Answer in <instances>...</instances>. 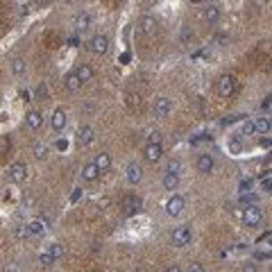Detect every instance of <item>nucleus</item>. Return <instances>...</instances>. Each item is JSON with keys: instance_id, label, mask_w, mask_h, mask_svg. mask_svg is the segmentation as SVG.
Wrapping results in <instances>:
<instances>
[{"instance_id": "nucleus-1", "label": "nucleus", "mask_w": 272, "mask_h": 272, "mask_svg": "<svg viewBox=\"0 0 272 272\" xmlns=\"http://www.w3.org/2000/svg\"><path fill=\"white\" fill-rule=\"evenodd\" d=\"M170 240H172V245H175V247H186V245L193 240V229H190V225L175 227V229H172Z\"/></svg>"}, {"instance_id": "nucleus-2", "label": "nucleus", "mask_w": 272, "mask_h": 272, "mask_svg": "<svg viewBox=\"0 0 272 272\" xmlns=\"http://www.w3.org/2000/svg\"><path fill=\"white\" fill-rule=\"evenodd\" d=\"M236 91V77L234 75H222L218 77L216 82V93L220 95V98H231Z\"/></svg>"}, {"instance_id": "nucleus-3", "label": "nucleus", "mask_w": 272, "mask_h": 272, "mask_svg": "<svg viewBox=\"0 0 272 272\" xmlns=\"http://www.w3.org/2000/svg\"><path fill=\"white\" fill-rule=\"evenodd\" d=\"M86 50L93 54H107L109 52V36L107 34H95L89 39L86 43Z\"/></svg>"}, {"instance_id": "nucleus-4", "label": "nucleus", "mask_w": 272, "mask_h": 272, "mask_svg": "<svg viewBox=\"0 0 272 272\" xmlns=\"http://www.w3.org/2000/svg\"><path fill=\"white\" fill-rule=\"evenodd\" d=\"M125 179L129 186H136L143 181V166H141L139 161H129L125 168Z\"/></svg>"}, {"instance_id": "nucleus-5", "label": "nucleus", "mask_w": 272, "mask_h": 272, "mask_svg": "<svg viewBox=\"0 0 272 272\" xmlns=\"http://www.w3.org/2000/svg\"><path fill=\"white\" fill-rule=\"evenodd\" d=\"M243 222H245V227H256V225H261V222H263V211L256 207V204H249V207H245Z\"/></svg>"}, {"instance_id": "nucleus-6", "label": "nucleus", "mask_w": 272, "mask_h": 272, "mask_svg": "<svg viewBox=\"0 0 272 272\" xmlns=\"http://www.w3.org/2000/svg\"><path fill=\"white\" fill-rule=\"evenodd\" d=\"M7 177H9V181H14V184H23V181L27 179V163H23V161L12 163L9 170H7Z\"/></svg>"}, {"instance_id": "nucleus-7", "label": "nucleus", "mask_w": 272, "mask_h": 272, "mask_svg": "<svg viewBox=\"0 0 272 272\" xmlns=\"http://www.w3.org/2000/svg\"><path fill=\"white\" fill-rule=\"evenodd\" d=\"M141 197L139 195H125V197H122V204H120V209H122V216H134V213H139V209H141Z\"/></svg>"}, {"instance_id": "nucleus-8", "label": "nucleus", "mask_w": 272, "mask_h": 272, "mask_svg": "<svg viewBox=\"0 0 272 272\" xmlns=\"http://www.w3.org/2000/svg\"><path fill=\"white\" fill-rule=\"evenodd\" d=\"M170 111H172V100L166 98V95H161V98H157V100L152 102V113H154V118H166Z\"/></svg>"}, {"instance_id": "nucleus-9", "label": "nucleus", "mask_w": 272, "mask_h": 272, "mask_svg": "<svg viewBox=\"0 0 272 272\" xmlns=\"http://www.w3.org/2000/svg\"><path fill=\"white\" fill-rule=\"evenodd\" d=\"M161 157H163L161 143H148L143 148V159L148 163H159V161H161Z\"/></svg>"}, {"instance_id": "nucleus-10", "label": "nucleus", "mask_w": 272, "mask_h": 272, "mask_svg": "<svg viewBox=\"0 0 272 272\" xmlns=\"http://www.w3.org/2000/svg\"><path fill=\"white\" fill-rule=\"evenodd\" d=\"M195 166H197V172H202V175H209V172H213L216 159H213V154L202 152V154H197V161H195Z\"/></svg>"}, {"instance_id": "nucleus-11", "label": "nucleus", "mask_w": 272, "mask_h": 272, "mask_svg": "<svg viewBox=\"0 0 272 272\" xmlns=\"http://www.w3.org/2000/svg\"><path fill=\"white\" fill-rule=\"evenodd\" d=\"M181 211H184V197L181 195H170V199L166 202V213L170 218H177L181 216Z\"/></svg>"}, {"instance_id": "nucleus-12", "label": "nucleus", "mask_w": 272, "mask_h": 272, "mask_svg": "<svg viewBox=\"0 0 272 272\" xmlns=\"http://www.w3.org/2000/svg\"><path fill=\"white\" fill-rule=\"evenodd\" d=\"M93 139H95L93 127L82 125L80 129H77V145H80V148H86V145H91V143H93Z\"/></svg>"}, {"instance_id": "nucleus-13", "label": "nucleus", "mask_w": 272, "mask_h": 272, "mask_svg": "<svg viewBox=\"0 0 272 272\" xmlns=\"http://www.w3.org/2000/svg\"><path fill=\"white\" fill-rule=\"evenodd\" d=\"M66 122H68L66 111H63L61 107L54 109V111H52V118H50V125H52V129H54V131H63V129H66Z\"/></svg>"}, {"instance_id": "nucleus-14", "label": "nucleus", "mask_w": 272, "mask_h": 272, "mask_svg": "<svg viewBox=\"0 0 272 272\" xmlns=\"http://www.w3.org/2000/svg\"><path fill=\"white\" fill-rule=\"evenodd\" d=\"M218 18H220V7H218L216 3L204 5V7H202V21L211 25V23H216Z\"/></svg>"}, {"instance_id": "nucleus-15", "label": "nucleus", "mask_w": 272, "mask_h": 272, "mask_svg": "<svg viewBox=\"0 0 272 272\" xmlns=\"http://www.w3.org/2000/svg\"><path fill=\"white\" fill-rule=\"evenodd\" d=\"M157 30H159L157 18H152V16H143V18H141V32H143L145 36H154V34H157Z\"/></svg>"}, {"instance_id": "nucleus-16", "label": "nucleus", "mask_w": 272, "mask_h": 272, "mask_svg": "<svg viewBox=\"0 0 272 272\" xmlns=\"http://www.w3.org/2000/svg\"><path fill=\"white\" fill-rule=\"evenodd\" d=\"M82 181H86V184H91V181H95L100 177V170L98 168L93 166V161H89V163H84V166H82Z\"/></svg>"}, {"instance_id": "nucleus-17", "label": "nucleus", "mask_w": 272, "mask_h": 272, "mask_svg": "<svg viewBox=\"0 0 272 272\" xmlns=\"http://www.w3.org/2000/svg\"><path fill=\"white\" fill-rule=\"evenodd\" d=\"M73 27H75V32H86L91 27V16L89 12H80L75 18H73Z\"/></svg>"}, {"instance_id": "nucleus-18", "label": "nucleus", "mask_w": 272, "mask_h": 272, "mask_svg": "<svg viewBox=\"0 0 272 272\" xmlns=\"http://www.w3.org/2000/svg\"><path fill=\"white\" fill-rule=\"evenodd\" d=\"M93 166L98 168L100 172L109 170V168H111V154H109V152H98L93 157Z\"/></svg>"}, {"instance_id": "nucleus-19", "label": "nucleus", "mask_w": 272, "mask_h": 272, "mask_svg": "<svg viewBox=\"0 0 272 272\" xmlns=\"http://www.w3.org/2000/svg\"><path fill=\"white\" fill-rule=\"evenodd\" d=\"M25 122H27V127H30V129H39V127L43 125V113L36 111V109H32V111H27Z\"/></svg>"}, {"instance_id": "nucleus-20", "label": "nucleus", "mask_w": 272, "mask_h": 272, "mask_svg": "<svg viewBox=\"0 0 272 272\" xmlns=\"http://www.w3.org/2000/svg\"><path fill=\"white\" fill-rule=\"evenodd\" d=\"M75 75L80 77V82H82V84H86V82H91V80H93V68H91L89 63H80V66L75 68Z\"/></svg>"}, {"instance_id": "nucleus-21", "label": "nucleus", "mask_w": 272, "mask_h": 272, "mask_svg": "<svg viewBox=\"0 0 272 272\" xmlns=\"http://www.w3.org/2000/svg\"><path fill=\"white\" fill-rule=\"evenodd\" d=\"M63 86H66L68 91H73V93L82 89V82H80V77L75 75V71H71L66 77H63Z\"/></svg>"}, {"instance_id": "nucleus-22", "label": "nucleus", "mask_w": 272, "mask_h": 272, "mask_svg": "<svg viewBox=\"0 0 272 272\" xmlns=\"http://www.w3.org/2000/svg\"><path fill=\"white\" fill-rule=\"evenodd\" d=\"M252 125H254V131H256V134L267 136V131H270V118L261 116V118H256V120H252Z\"/></svg>"}, {"instance_id": "nucleus-23", "label": "nucleus", "mask_w": 272, "mask_h": 272, "mask_svg": "<svg viewBox=\"0 0 272 272\" xmlns=\"http://www.w3.org/2000/svg\"><path fill=\"white\" fill-rule=\"evenodd\" d=\"M179 39H181V45L190 48V45H195V32L190 30L188 25H184L181 27V32H179Z\"/></svg>"}, {"instance_id": "nucleus-24", "label": "nucleus", "mask_w": 272, "mask_h": 272, "mask_svg": "<svg viewBox=\"0 0 272 272\" xmlns=\"http://www.w3.org/2000/svg\"><path fill=\"white\" fill-rule=\"evenodd\" d=\"M163 188L170 190V193L179 188V175H170V172H166V175H163Z\"/></svg>"}, {"instance_id": "nucleus-25", "label": "nucleus", "mask_w": 272, "mask_h": 272, "mask_svg": "<svg viewBox=\"0 0 272 272\" xmlns=\"http://www.w3.org/2000/svg\"><path fill=\"white\" fill-rule=\"evenodd\" d=\"M12 73H14L16 77L25 75V73H27V63H25V59H21V57L12 59Z\"/></svg>"}, {"instance_id": "nucleus-26", "label": "nucleus", "mask_w": 272, "mask_h": 272, "mask_svg": "<svg viewBox=\"0 0 272 272\" xmlns=\"http://www.w3.org/2000/svg\"><path fill=\"white\" fill-rule=\"evenodd\" d=\"M45 231V225L41 220H32V222H27V234H32V236H41Z\"/></svg>"}, {"instance_id": "nucleus-27", "label": "nucleus", "mask_w": 272, "mask_h": 272, "mask_svg": "<svg viewBox=\"0 0 272 272\" xmlns=\"http://www.w3.org/2000/svg\"><path fill=\"white\" fill-rule=\"evenodd\" d=\"M48 254L54 258V261L63 258V245H59V243H50V245H48Z\"/></svg>"}, {"instance_id": "nucleus-28", "label": "nucleus", "mask_w": 272, "mask_h": 272, "mask_svg": "<svg viewBox=\"0 0 272 272\" xmlns=\"http://www.w3.org/2000/svg\"><path fill=\"white\" fill-rule=\"evenodd\" d=\"M32 152H34V157L36 159H41L43 161L45 157H48V152H50V148L45 143H34V148H32Z\"/></svg>"}, {"instance_id": "nucleus-29", "label": "nucleus", "mask_w": 272, "mask_h": 272, "mask_svg": "<svg viewBox=\"0 0 272 272\" xmlns=\"http://www.w3.org/2000/svg\"><path fill=\"white\" fill-rule=\"evenodd\" d=\"M50 91L48 86H45V82H39V86H36V100H48Z\"/></svg>"}, {"instance_id": "nucleus-30", "label": "nucleus", "mask_w": 272, "mask_h": 272, "mask_svg": "<svg viewBox=\"0 0 272 272\" xmlns=\"http://www.w3.org/2000/svg\"><path fill=\"white\" fill-rule=\"evenodd\" d=\"M9 150H12L9 136H0V154H9Z\"/></svg>"}, {"instance_id": "nucleus-31", "label": "nucleus", "mask_w": 272, "mask_h": 272, "mask_svg": "<svg viewBox=\"0 0 272 272\" xmlns=\"http://www.w3.org/2000/svg\"><path fill=\"white\" fill-rule=\"evenodd\" d=\"M179 170H181V163L177 161V159L168 163V168H166V172H170V175H179Z\"/></svg>"}, {"instance_id": "nucleus-32", "label": "nucleus", "mask_w": 272, "mask_h": 272, "mask_svg": "<svg viewBox=\"0 0 272 272\" xmlns=\"http://www.w3.org/2000/svg\"><path fill=\"white\" fill-rule=\"evenodd\" d=\"M240 134H243V136H252V134H254V125H252V120L243 122V127H240Z\"/></svg>"}, {"instance_id": "nucleus-33", "label": "nucleus", "mask_w": 272, "mask_h": 272, "mask_svg": "<svg viewBox=\"0 0 272 272\" xmlns=\"http://www.w3.org/2000/svg\"><path fill=\"white\" fill-rule=\"evenodd\" d=\"M270 186H272L270 172H265V177H263V179H261V188H263V193H270Z\"/></svg>"}, {"instance_id": "nucleus-34", "label": "nucleus", "mask_w": 272, "mask_h": 272, "mask_svg": "<svg viewBox=\"0 0 272 272\" xmlns=\"http://www.w3.org/2000/svg\"><path fill=\"white\" fill-rule=\"evenodd\" d=\"M39 261H41V263H43V265H52V263H54V258H52V256H50V254H48V252H43V254H41V256H39Z\"/></svg>"}, {"instance_id": "nucleus-35", "label": "nucleus", "mask_w": 272, "mask_h": 272, "mask_svg": "<svg viewBox=\"0 0 272 272\" xmlns=\"http://www.w3.org/2000/svg\"><path fill=\"white\" fill-rule=\"evenodd\" d=\"M188 272H204V265H202L199 261H193V263L188 265Z\"/></svg>"}, {"instance_id": "nucleus-36", "label": "nucleus", "mask_w": 272, "mask_h": 272, "mask_svg": "<svg viewBox=\"0 0 272 272\" xmlns=\"http://www.w3.org/2000/svg\"><path fill=\"white\" fill-rule=\"evenodd\" d=\"M227 41H229V36H227L225 32H220V34L216 36V43H218V45H227Z\"/></svg>"}, {"instance_id": "nucleus-37", "label": "nucleus", "mask_w": 272, "mask_h": 272, "mask_svg": "<svg viewBox=\"0 0 272 272\" xmlns=\"http://www.w3.org/2000/svg\"><path fill=\"white\" fill-rule=\"evenodd\" d=\"M148 143H161V134H159V131H152V134L148 136Z\"/></svg>"}, {"instance_id": "nucleus-38", "label": "nucleus", "mask_w": 272, "mask_h": 272, "mask_svg": "<svg viewBox=\"0 0 272 272\" xmlns=\"http://www.w3.org/2000/svg\"><path fill=\"white\" fill-rule=\"evenodd\" d=\"M261 109H263V111H265V116H267V113H270V95H265V98H263Z\"/></svg>"}, {"instance_id": "nucleus-39", "label": "nucleus", "mask_w": 272, "mask_h": 272, "mask_svg": "<svg viewBox=\"0 0 272 272\" xmlns=\"http://www.w3.org/2000/svg\"><path fill=\"white\" fill-rule=\"evenodd\" d=\"M231 150H234V152H240V141L238 139H231Z\"/></svg>"}, {"instance_id": "nucleus-40", "label": "nucleus", "mask_w": 272, "mask_h": 272, "mask_svg": "<svg viewBox=\"0 0 272 272\" xmlns=\"http://www.w3.org/2000/svg\"><path fill=\"white\" fill-rule=\"evenodd\" d=\"M163 272H181V267L177 265V263H172V265H168V267H166V270H163Z\"/></svg>"}, {"instance_id": "nucleus-41", "label": "nucleus", "mask_w": 272, "mask_h": 272, "mask_svg": "<svg viewBox=\"0 0 272 272\" xmlns=\"http://www.w3.org/2000/svg\"><path fill=\"white\" fill-rule=\"evenodd\" d=\"M249 186H252V181H247V179H245V181H240V190H245V193H247V190H249Z\"/></svg>"}, {"instance_id": "nucleus-42", "label": "nucleus", "mask_w": 272, "mask_h": 272, "mask_svg": "<svg viewBox=\"0 0 272 272\" xmlns=\"http://www.w3.org/2000/svg\"><path fill=\"white\" fill-rule=\"evenodd\" d=\"M243 272H256V265H254V263H247V265L243 267Z\"/></svg>"}, {"instance_id": "nucleus-43", "label": "nucleus", "mask_w": 272, "mask_h": 272, "mask_svg": "<svg viewBox=\"0 0 272 272\" xmlns=\"http://www.w3.org/2000/svg\"><path fill=\"white\" fill-rule=\"evenodd\" d=\"M258 243H261V245H263V243H270V231H267L265 236H261V238H258Z\"/></svg>"}, {"instance_id": "nucleus-44", "label": "nucleus", "mask_w": 272, "mask_h": 272, "mask_svg": "<svg viewBox=\"0 0 272 272\" xmlns=\"http://www.w3.org/2000/svg\"><path fill=\"white\" fill-rule=\"evenodd\" d=\"M57 148H59V150H66L68 143H66V141H57Z\"/></svg>"}, {"instance_id": "nucleus-45", "label": "nucleus", "mask_w": 272, "mask_h": 272, "mask_svg": "<svg viewBox=\"0 0 272 272\" xmlns=\"http://www.w3.org/2000/svg\"><path fill=\"white\" fill-rule=\"evenodd\" d=\"M261 145L263 148H270V139H261Z\"/></svg>"}]
</instances>
